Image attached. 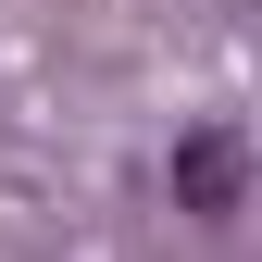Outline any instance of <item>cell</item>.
<instances>
[{"label":"cell","instance_id":"cell-1","mask_svg":"<svg viewBox=\"0 0 262 262\" xmlns=\"http://www.w3.org/2000/svg\"><path fill=\"white\" fill-rule=\"evenodd\" d=\"M250 175H262V162H250L237 125H187V150H175V200L200 212V225H237V212H250Z\"/></svg>","mask_w":262,"mask_h":262}]
</instances>
